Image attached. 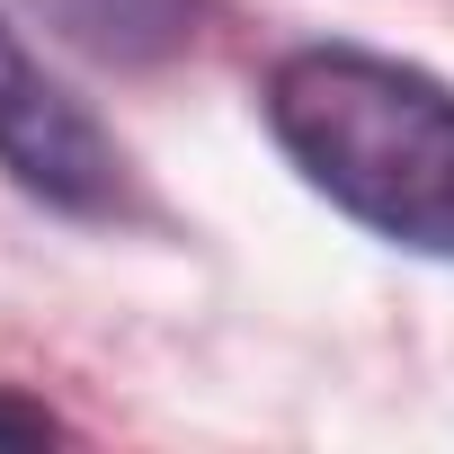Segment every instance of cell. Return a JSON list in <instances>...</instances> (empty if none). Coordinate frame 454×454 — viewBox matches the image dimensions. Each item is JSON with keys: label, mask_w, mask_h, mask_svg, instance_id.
<instances>
[{"label": "cell", "mask_w": 454, "mask_h": 454, "mask_svg": "<svg viewBox=\"0 0 454 454\" xmlns=\"http://www.w3.org/2000/svg\"><path fill=\"white\" fill-rule=\"evenodd\" d=\"M268 134L374 241L454 259V90L374 45H294L268 72Z\"/></svg>", "instance_id": "6da1fadb"}, {"label": "cell", "mask_w": 454, "mask_h": 454, "mask_svg": "<svg viewBox=\"0 0 454 454\" xmlns=\"http://www.w3.org/2000/svg\"><path fill=\"white\" fill-rule=\"evenodd\" d=\"M0 169L63 214H116L125 205V152L116 134L45 72V54L0 19Z\"/></svg>", "instance_id": "7a4b0ae2"}, {"label": "cell", "mask_w": 454, "mask_h": 454, "mask_svg": "<svg viewBox=\"0 0 454 454\" xmlns=\"http://www.w3.org/2000/svg\"><path fill=\"white\" fill-rule=\"evenodd\" d=\"M27 10L63 45H81L98 63H125V72H152V63L187 54L196 27H205V0H27Z\"/></svg>", "instance_id": "3957f363"}, {"label": "cell", "mask_w": 454, "mask_h": 454, "mask_svg": "<svg viewBox=\"0 0 454 454\" xmlns=\"http://www.w3.org/2000/svg\"><path fill=\"white\" fill-rule=\"evenodd\" d=\"M54 436H63V419L45 401H27V392L0 383V445H54Z\"/></svg>", "instance_id": "277c9868"}]
</instances>
